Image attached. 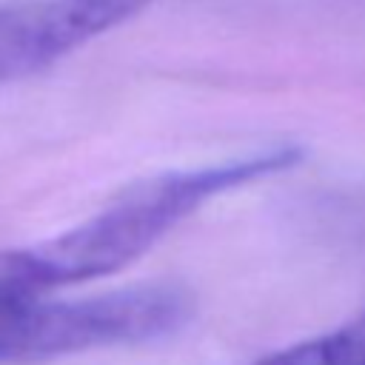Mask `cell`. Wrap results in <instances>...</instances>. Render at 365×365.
Masks as SVG:
<instances>
[{
  "label": "cell",
  "instance_id": "cell-1",
  "mask_svg": "<svg viewBox=\"0 0 365 365\" xmlns=\"http://www.w3.org/2000/svg\"><path fill=\"white\" fill-rule=\"evenodd\" d=\"M299 160V148L279 145L220 165L151 177L123 191L120 200L97 211L91 220L74 225L71 231L40 245L3 254L0 279L40 294L46 288L74 285L111 274L145 254L163 234H168L205 200L259 177L279 174Z\"/></svg>",
  "mask_w": 365,
  "mask_h": 365
},
{
  "label": "cell",
  "instance_id": "cell-2",
  "mask_svg": "<svg viewBox=\"0 0 365 365\" xmlns=\"http://www.w3.org/2000/svg\"><path fill=\"white\" fill-rule=\"evenodd\" d=\"M188 317L180 291L123 288L83 299H43L0 279V362H43L91 348L148 342Z\"/></svg>",
  "mask_w": 365,
  "mask_h": 365
},
{
  "label": "cell",
  "instance_id": "cell-3",
  "mask_svg": "<svg viewBox=\"0 0 365 365\" xmlns=\"http://www.w3.org/2000/svg\"><path fill=\"white\" fill-rule=\"evenodd\" d=\"M151 0H17L0 6V83L37 74L137 17Z\"/></svg>",
  "mask_w": 365,
  "mask_h": 365
},
{
  "label": "cell",
  "instance_id": "cell-4",
  "mask_svg": "<svg viewBox=\"0 0 365 365\" xmlns=\"http://www.w3.org/2000/svg\"><path fill=\"white\" fill-rule=\"evenodd\" d=\"M257 365H365V314L331 334L282 348Z\"/></svg>",
  "mask_w": 365,
  "mask_h": 365
}]
</instances>
